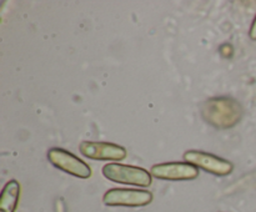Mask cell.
<instances>
[{"label": "cell", "instance_id": "cell-1", "mask_svg": "<svg viewBox=\"0 0 256 212\" xmlns=\"http://www.w3.org/2000/svg\"><path fill=\"white\" fill-rule=\"evenodd\" d=\"M202 117L218 129H229L242 120V105L226 96L212 97L202 106Z\"/></svg>", "mask_w": 256, "mask_h": 212}, {"label": "cell", "instance_id": "cell-2", "mask_svg": "<svg viewBox=\"0 0 256 212\" xmlns=\"http://www.w3.org/2000/svg\"><path fill=\"white\" fill-rule=\"evenodd\" d=\"M105 179L112 182L132 186L148 187L152 185V176L149 171L138 166H130L124 164H106L102 170Z\"/></svg>", "mask_w": 256, "mask_h": 212}, {"label": "cell", "instance_id": "cell-3", "mask_svg": "<svg viewBox=\"0 0 256 212\" xmlns=\"http://www.w3.org/2000/svg\"><path fill=\"white\" fill-rule=\"evenodd\" d=\"M48 160L56 169L62 170L72 176L79 177V179H89L92 175V169L86 162H84L72 152L60 149V147L50 149L48 152Z\"/></svg>", "mask_w": 256, "mask_h": 212}, {"label": "cell", "instance_id": "cell-4", "mask_svg": "<svg viewBox=\"0 0 256 212\" xmlns=\"http://www.w3.org/2000/svg\"><path fill=\"white\" fill-rule=\"evenodd\" d=\"M184 160L188 164L196 166L198 169H202L204 171L210 172L215 176H228L234 170L232 162L222 159L216 155L209 152L199 151V150H188L184 152Z\"/></svg>", "mask_w": 256, "mask_h": 212}, {"label": "cell", "instance_id": "cell-5", "mask_svg": "<svg viewBox=\"0 0 256 212\" xmlns=\"http://www.w3.org/2000/svg\"><path fill=\"white\" fill-rule=\"evenodd\" d=\"M152 201V194L146 190L112 189L102 196L104 205L112 207H142Z\"/></svg>", "mask_w": 256, "mask_h": 212}, {"label": "cell", "instance_id": "cell-6", "mask_svg": "<svg viewBox=\"0 0 256 212\" xmlns=\"http://www.w3.org/2000/svg\"><path fill=\"white\" fill-rule=\"evenodd\" d=\"M152 176L166 181H189L199 176V169L188 162H165L152 167Z\"/></svg>", "mask_w": 256, "mask_h": 212}, {"label": "cell", "instance_id": "cell-7", "mask_svg": "<svg viewBox=\"0 0 256 212\" xmlns=\"http://www.w3.org/2000/svg\"><path fill=\"white\" fill-rule=\"evenodd\" d=\"M79 150L82 156L96 161H122L126 157V150L112 142L82 141Z\"/></svg>", "mask_w": 256, "mask_h": 212}, {"label": "cell", "instance_id": "cell-8", "mask_svg": "<svg viewBox=\"0 0 256 212\" xmlns=\"http://www.w3.org/2000/svg\"><path fill=\"white\" fill-rule=\"evenodd\" d=\"M22 187L16 180L6 182L0 196V212H15L20 199Z\"/></svg>", "mask_w": 256, "mask_h": 212}, {"label": "cell", "instance_id": "cell-9", "mask_svg": "<svg viewBox=\"0 0 256 212\" xmlns=\"http://www.w3.org/2000/svg\"><path fill=\"white\" fill-rule=\"evenodd\" d=\"M249 35H250V39H252V40H256V16H255L254 21H252V27H250Z\"/></svg>", "mask_w": 256, "mask_h": 212}]
</instances>
